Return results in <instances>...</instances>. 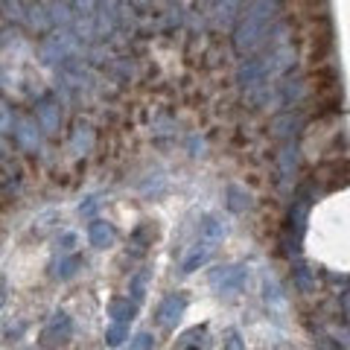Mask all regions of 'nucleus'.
I'll list each match as a JSON object with an SVG mask.
<instances>
[{
    "mask_svg": "<svg viewBox=\"0 0 350 350\" xmlns=\"http://www.w3.org/2000/svg\"><path fill=\"white\" fill-rule=\"evenodd\" d=\"M155 347V338H152V333H137L135 338H131V347L129 350H152Z\"/></svg>",
    "mask_w": 350,
    "mask_h": 350,
    "instance_id": "nucleus-16",
    "label": "nucleus"
},
{
    "mask_svg": "<svg viewBox=\"0 0 350 350\" xmlns=\"http://www.w3.org/2000/svg\"><path fill=\"white\" fill-rule=\"evenodd\" d=\"M295 283H298L301 292H315V278H312L310 266H298V269H295Z\"/></svg>",
    "mask_w": 350,
    "mask_h": 350,
    "instance_id": "nucleus-13",
    "label": "nucleus"
},
{
    "mask_svg": "<svg viewBox=\"0 0 350 350\" xmlns=\"http://www.w3.org/2000/svg\"><path fill=\"white\" fill-rule=\"evenodd\" d=\"M184 310H187V298H184L181 292L167 295V298L161 301V306H158V321H161L163 327H175V324L181 321Z\"/></svg>",
    "mask_w": 350,
    "mask_h": 350,
    "instance_id": "nucleus-3",
    "label": "nucleus"
},
{
    "mask_svg": "<svg viewBox=\"0 0 350 350\" xmlns=\"http://www.w3.org/2000/svg\"><path fill=\"white\" fill-rule=\"evenodd\" d=\"M228 350H243L239 347V336L237 333H231V338H228Z\"/></svg>",
    "mask_w": 350,
    "mask_h": 350,
    "instance_id": "nucleus-18",
    "label": "nucleus"
},
{
    "mask_svg": "<svg viewBox=\"0 0 350 350\" xmlns=\"http://www.w3.org/2000/svg\"><path fill=\"white\" fill-rule=\"evenodd\" d=\"M88 237H91V245L94 248H111L114 239H117V231H114L111 222H105V219H94Z\"/></svg>",
    "mask_w": 350,
    "mask_h": 350,
    "instance_id": "nucleus-6",
    "label": "nucleus"
},
{
    "mask_svg": "<svg viewBox=\"0 0 350 350\" xmlns=\"http://www.w3.org/2000/svg\"><path fill=\"white\" fill-rule=\"evenodd\" d=\"M129 338V324H123V321H114L111 327L105 330V345L108 347H120Z\"/></svg>",
    "mask_w": 350,
    "mask_h": 350,
    "instance_id": "nucleus-10",
    "label": "nucleus"
},
{
    "mask_svg": "<svg viewBox=\"0 0 350 350\" xmlns=\"http://www.w3.org/2000/svg\"><path fill=\"white\" fill-rule=\"evenodd\" d=\"M306 216H310V199L301 196L298 202L292 204L289 211V219H286V251L289 254H298L301 251V243H304V234H306Z\"/></svg>",
    "mask_w": 350,
    "mask_h": 350,
    "instance_id": "nucleus-1",
    "label": "nucleus"
},
{
    "mask_svg": "<svg viewBox=\"0 0 350 350\" xmlns=\"http://www.w3.org/2000/svg\"><path fill=\"white\" fill-rule=\"evenodd\" d=\"M73 336V321L68 312H53V319L47 321L44 327V338H47L50 345H62V342H70Z\"/></svg>",
    "mask_w": 350,
    "mask_h": 350,
    "instance_id": "nucleus-4",
    "label": "nucleus"
},
{
    "mask_svg": "<svg viewBox=\"0 0 350 350\" xmlns=\"http://www.w3.org/2000/svg\"><path fill=\"white\" fill-rule=\"evenodd\" d=\"M228 207H231L234 213H243L251 207V196L239 187H228Z\"/></svg>",
    "mask_w": 350,
    "mask_h": 350,
    "instance_id": "nucleus-9",
    "label": "nucleus"
},
{
    "mask_svg": "<svg viewBox=\"0 0 350 350\" xmlns=\"http://www.w3.org/2000/svg\"><path fill=\"white\" fill-rule=\"evenodd\" d=\"M202 231L207 239H213V243H219V239L225 237V225L219 222V216H207L204 219V225H202Z\"/></svg>",
    "mask_w": 350,
    "mask_h": 350,
    "instance_id": "nucleus-12",
    "label": "nucleus"
},
{
    "mask_svg": "<svg viewBox=\"0 0 350 350\" xmlns=\"http://www.w3.org/2000/svg\"><path fill=\"white\" fill-rule=\"evenodd\" d=\"M79 266H82V260H79V257H73V254L59 257V262H56V278L68 280V278H73V275H76V269H79Z\"/></svg>",
    "mask_w": 350,
    "mask_h": 350,
    "instance_id": "nucleus-11",
    "label": "nucleus"
},
{
    "mask_svg": "<svg viewBox=\"0 0 350 350\" xmlns=\"http://www.w3.org/2000/svg\"><path fill=\"white\" fill-rule=\"evenodd\" d=\"M108 315H111L114 321H123V324H129V321L137 315V301H129V298H114L111 304H108Z\"/></svg>",
    "mask_w": 350,
    "mask_h": 350,
    "instance_id": "nucleus-7",
    "label": "nucleus"
},
{
    "mask_svg": "<svg viewBox=\"0 0 350 350\" xmlns=\"http://www.w3.org/2000/svg\"><path fill=\"white\" fill-rule=\"evenodd\" d=\"M149 278H152V269H144V271H137L135 278H131V283H129V289H131V301H144L146 298V283H149Z\"/></svg>",
    "mask_w": 350,
    "mask_h": 350,
    "instance_id": "nucleus-8",
    "label": "nucleus"
},
{
    "mask_svg": "<svg viewBox=\"0 0 350 350\" xmlns=\"http://www.w3.org/2000/svg\"><path fill=\"white\" fill-rule=\"evenodd\" d=\"M295 167H298V152L292 149H283V155H280V178H289V175L295 172Z\"/></svg>",
    "mask_w": 350,
    "mask_h": 350,
    "instance_id": "nucleus-14",
    "label": "nucleus"
},
{
    "mask_svg": "<svg viewBox=\"0 0 350 350\" xmlns=\"http://www.w3.org/2000/svg\"><path fill=\"white\" fill-rule=\"evenodd\" d=\"M245 278H248V269L243 266V262H231V266L213 269L207 283H211L213 292H237V289H243Z\"/></svg>",
    "mask_w": 350,
    "mask_h": 350,
    "instance_id": "nucleus-2",
    "label": "nucleus"
},
{
    "mask_svg": "<svg viewBox=\"0 0 350 350\" xmlns=\"http://www.w3.org/2000/svg\"><path fill=\"white\" fill-rule=\"evenodd\" d=\"M6 304V280H0V310H3Z\"/></svg>",
    "mask_w": 350,
    "mask_h": 350,
    "instance_id": "nucleus-19",
    "label": "nucleus"
},
{
    "mask_svg": "<svg viewBox=\"0 0 350 350\" xmlns=\"http://www.w3.org/2000/svg\"><path fill=\"white\" fill-rule=\"evenodd\" d=\"M213 248H216V243H213V239H207V237L202 234V239H199V243H196V245L190 248V254L181 260V271H184V275H190V271H196L199 266H204V262L211 260Z\"/></svg>",
    "mask_w": 350,
    "mask_h": 350,
    "instance_id": "nucleus-5",
    "label": "nucleus"
},
{
    "mask_svg": "<svg viewBox=\"0 0 350 350\" xmlns=\"http://www.w3.org/2000/svg\"><path fill=\"white\" fill-rule=\"evenodd\" d=\"M342 310H345V315H347V321H350V289L342 295Z\"/></svg>",
    "mask_w": 350,
    "mask_h": 350,
    "instance_id": "nucleus-17",
    "label": "nucleus"
},
{
    "mask_svg": "<svg viewBox=\"0 0 350 350\" xmlns=\"http://www.w3.org/2000/svg\"><path fill=\"white\" fill-rule=\"evenodd\" d=\"M76 243H79V237H76L73 231H68V234H62V239H59V245H56V251H59V257H68V254H73V251H76Z\"/></svg>",
    "mask_w": 350,
    "mask_h": 350,
    "instance_id": "nucleus-15",
    "label": "nucleus"
}]
</instances>
